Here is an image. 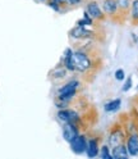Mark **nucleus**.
I'll list each match as a JSON object with an SVG mask.
<instances>
[{
    "instance_id": "nucleus-1",
    "label": "nucleus",
    "mask_w": 138,
    "mask_h": 159,
    "mask_svg": "<svg viewBox=\"0 0 138 159\" xmlns=\"http://www.w3.org/2000/svg\"><path fill=\"white\" fill-rule=\"evenodd\" d=\"M74 76L88 86L92 85L97 76L105 68V54L102 44L90 40H72Z\"/></svg>"
},
{
    "instance_id": "nucleus-2",
    "label": "nucleus",
    "mask_w": 138,
    "mask_h": 159,
    "mask_svg": "<svg viewBox=\"0 0 138 159\" xmlns=\"http://www.w3.org/2000/svg\"><path fill=\"white\" fill-rule=\"evenodd\" d=\"M68 36L75 40H90L100 44H105L107 39V31L101 22H96L93 26H75L69 31Z\"/></svg>"
},
{
    "instance_id": "nucleus-3",
    "label": "nucleus",
    "mask_w": 138,
    "mask_h": 159,
    "mask_svg": "<svg viewBox=\"0 0 138 159\" xmlns=\"http://www.w3.org/2000/svg\"><path fill=\"white\" fill-rule=\"evenodd\" d=\"M124 127L125 131V145L128 149L129 157L138 155V131L134 123V119L132 118L129 112H123L118 117Z\"/></svg>"
},
{
    "instance_id": "nucleus-4",
    "label": "nucleus",
    "mask_w": 138,
    "mask_h": 159,
    "mask_svg": "<svg viewBox=\"0 0 138 159\" xmlns=\"http://www.w3.org/2000/svg\"><path fill=\"white\" fill-rule=\"evenodd\" d=\"M87 135V149L86 154L88 158H96L98 157L100 149L102 146V143L105 140V135L102 131H98L96 128L84 132Z\"/></svg>"
},
{
    "instance_id": "nucleus-5",
    "label": "nucleus",
    "mask_w": 138,
    "mask_h": 159,
    "mask_svg": "<svg viewBox=\"0 0 138 159\" xmlns=\"http://www.w3.org/2000/svg\"><path fill=\"white\" fill-rule=\"evenodd\" d=\"M106 141L107 145L111 148L120 145V144H125V131L124 127L120 122L119 118H116L115 121L107 127V134H106Z\"/></svg>"
},
{
    "instance_id": "nucleus-6",
    "label": "nucleus",
    "mask_w": 138,
    "mask_h": 159,
    "mask_svg": "<svg viewBox=\"0 0 138 159\" xmlns=\"http://www.w3.org/2000/svg\"><path fill=\"white\" fill-rule=\"evenodd\" d=\"M84 7H86V12L88 13V16H90L93 21L101 22V23L107 21V17L105 16L101 5H100V3H98L97 0H87V3H86Z\"/></svg>"
},
{
    "instance_id": "nucleus-7",
    "label": "nucleus",
    "mask_w": 138,
    "mask_h": 159,
    "mask_svg": "<svg viewBox=\"0 0 138 159\" xmlns=\"http://www.w3.org/2000/svg\"><path fill=\"white\" fill-rule=\"evenodd\" d=\"M100 5L102 8L105 16L107 17V19H109L110 22L118 25V21H119V14H118L116 0H101Z\"/></svg>"
},
{
    "instance_id": "nucleus-8",
    "label": "nucleus",
    "mask_w": 138,
    "mask_h": 159,
    "mask_svg": "<svg viewBox=\"0 0 138 159\" xmlns=\"http://www.w3.org/2000/svg\"><path fill=\"white\" fill-rule=\"evenodd\" d=\"M133 0H116L118 5V14H119V21L118 25L124 26L129 21V13H131V7H132Z\"/></svg>"
},
{
    "instance_id": "nucleus-9",
    "label": "nucleus",
    "mask_w": 138,
    "mask_h": 159,
    "mask_svg": "<svg viewBox=\"0 0 138 159\" xmlns=\"http://www.w3.org/2000/svg\"><path fill=\"white\" fill-rule=\"evenodd\" d=\"M71 73L68 71V69L64 67L63 62L60 61L59 62L50 72H49V80L53 82V84H58V82H62V81H65V80L68 78V75Z\"/></svg>"
},
{
    "instance_id": "nucleus-10",
    "label": "nucleus",
    "mask_w": 138,
    "mask_h": 159,
    "mask_svg": "<svg viewBox=\"0 0 138 159\" xmlns=\"http://www.w3.org/2000/svg\"><path fill=\"white\" fill-rule=\"evenodd\" d=\"M71 145V149L74 154H84L86 153V149H87V135L83 132V134H78L73 140L69 143Z\"/></svg>"
},
{
    "instance_id": "nucleus-11",
    "label": "nucleus",
    "mask_w": 138,
    "mask_h": 159,
    "mask_svg": "<svg viewBox=\"0 0 138 159\" xmlns=\"http://www.w3.org/2000/svg\"><path fill=\"white\" fill-rule=\"evenodd\" d=\"M62 132H63V139L67 143H71L78 134H81L80 130L71 122L62 123Z\"/></svg>"
},
{
    "instance_id": "nucleus-12",
    "label": "nucleus",
    "mask_w": 138,
    "mask_h": 159,
    "mask_svg": "<svg viewBox=\"0 0 138 159\" xmlns=\"http://www.w3.org/2000/svg\"><path fill=\"white\" fill-rule=\"evenodd\" d=\"M45 4H47L51 9H54L56 13H60V14H64L67 12L72 11V9L69 8V5L67 4L65 0H47Z\"/></svg>"
},
{
    "instance_id": "nucleus-13",
    "label": "nucleus",
    "mask_w": 138,
    "mask_h": 159,
    "mask_svg": "<svg viewBox=\"0 0 138 159\" xmlns=\"http://www.w3.org/2000/svg\"><path fill=\"white\" fill-rule=\"evenodd\" d=\"M60 61L63 62L64 67L68 69V71L74 75L75 67H74V62H73V49L72 48H67L65 49V52H64V54H63Z\"/></svg>"
},
{
    "instance_id": "nucleus-14",
    "label": "nucleus",
    "mask_w": 138,
    "mask_h": 159,
    "mask_svg": "<svg viewBox=\"0 0 138 159\" xmlns=\"http://www.w3.org/2000/svg\"><path fill=\"white\" fill-rule=\"evenodd\" d=\"M111 157L114 159H122V158H129V153H128V149L125 144H120L116 145L114 148H111Z\"/></svg>"
},
{
    "instance_id": "nucleus-15",
    "label": "nucleus",
    "mask_w": 138,
    "mask_h": 159,
    "mask_svg": "<svg viewBox=\"0 0 138 159\" xmlns=\"http://www.w3.org/2000/svg\"><path fill=\"white\" fill-rule=\"evenodd\" d=\"M129 22L132 26H138V0H133L129 13Z\"/></svg>"
},
{
    "instance_id": "nucleus-16",
    "label": "nucleus",
    "mask_w": 138,
    "mask_h": 159,
    "mask_svg": "<svg viewBox=\"0 0 138 159\" xmlns=\"http://www.w3.org/2000/svg\"><path fill=\"white\" fill-rule=\"evenodd\" d=\"M120 105H122V99L118 98V99H113V100L107 102V103L104 105V109H105V112L111 113V112L118 111V109L120 108Z\"/></svg>"
},
{
    "instance_id": "nucleus-17",
    "label": "nucleus",
    "mask_w": 138,
    "mask_h": 159,
    "mask_svg": "<svg viewBox=\"0 0 138 159\" xmlns=\"http://www.w3.org/2000/svg\"><path fill=\"white\" fill-rule=\"evenodd\" d=\"M98 157L100 158H104V159H111V149L109 145H102L101 149H100V153H98Z\"/></svg>"
},
{
    "instance_id": "nucleus-18",
    "label": "nucleus",
    "mask_w": 138,
    "mask_h": 159,
    "mask_svg": "<svg viewBox=\"0 0 138 159\" xmlns=\"http://www.w3.org/2000/svg\"><path fill=\"white\" fill-rule=\"evenodd\" d=\"M65 2L69 5V8H71L72 11H74V9H77V8H81V7L86 5L87 0H65Z\"/></svg>"
},
{
    "instance_id": "nucleus-19",
    "label": "nucleus",
    "mask_w": 138,
    "mask_h": 159,
    "mask_svg": "<svg viewBox=\"0 0 138 159\" xmlns=\"http://www.w3.org/2000/svg\"><path fill=\"white\" fill-rule=\"evenodd\" d=\"M129 113H131L132 118L134 119V123H136V127H137V131H138V109H137L136 107H133V105H132V108H131V111H129Z\"/></svg>"
},
{
    "instance_id": "nucleus-20",
    "label": "nucleus",
    "mask_w": 138,
    "mask_h": 159,
    "mask_svg": "<svg viewBox=\"0 0 138 159\" xmlns=\"http://www.w3.org/2000/svg\"><path fill=\"white\" fill-rule=\"evenodd\" d=\"M132 85H133V81H132V77L129 76V77H127V80H125V82H124V85H123V93H127V91H129L131 90V87H132Z\"/></svg>"
},
{
    "instance_id": "nucleus-21",
    "label": "nucleus",
    "mask_w": 138,
    "mask_h": 159,
    "mask_svg": "<svg viewBox=\"0 0 138 159\" xmlns=\"http://www.w3.org/2000/svg\"><path fill=\"white\" fill-rule=\"evenodd\" d=\"M115 78L118 80V81H123V80L125 78V72H124V69H116L115 71Z\"/></svg>"
},
{
    "instance_id": "nucleus-22",
    "label": "nucleus",
    "mask_w": 138,
    "mask_h": 159,
    "mask_svg": "<svg viewBox=\"0 0 138 159\" xmlns=\"http://www.w3.org/2000/svg\"><path fill=\"white\" fill-rule=\"evenodd\" d=\"M131 102H132V105H133V107H136V108L138 109V95H136V96H133V98H132V100H131Z\"/></svg>"
},
{
    "instance_id": "nucleus-23",
    "label": "nucleus",
    "mask_w": 138,
    "mask_h": 159,
    "mask_svg": "<svg viewBox=\"0 0 138 159\" xmlns=\"http://www.w3.org/2000/svg\"><path fill=\"white\" fill-rule=\"evenodd\" d=\"M36 2H38V3H46L47 0H36Z\"/></svg>"
}]
</instances>
